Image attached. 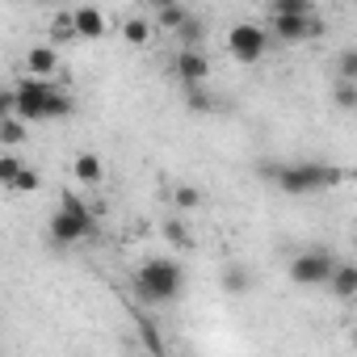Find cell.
Wrapping results in <instances>:
<instances>
[{
    "label": "cell",
    "mask_w": 357,
    "mask_h": 357,
    "mask_svg": "<svg viewBox=\"0 0 357 357\" xmlns=\"http://www.w3.org/2000/svg\"><path fill=\"white\" fill-rule=\"evenodd\" d=\"M261 176L286 194V198H311V194H328L344 181V172L324 164V160H294V164H261Z\"/></svg>",
    "instance_id": "1"
},
{
    "label": "cell",
    "mask_w": 357,
    "mask_h": 357,
    "mask_svg": "<svg viewBox=\"0 0 357 357\" xmlns=\"http://www.w3.org/2000/svg\"><path fill=\"white\" fill-rule=\"evenodd\" d=\"M13 109L26 122H55V118L72 114V97L51 76H30V80L13 84Z\"/></svg>",
    "instance_id": "2"
},
{
    "label": "cell",
    "mask_w": 357,
    "mask_h": 357,
    "mask_svg": "<svg viewBox=\"0 0 357 357\" xmlns=\"http://www.w3.org/2000/svg\"><path fill=\"white\" fill-rule=\"evenodd\" d=\"M135 298L147 303V307H160V303H172V298H181L185 290V269L176 265L172 257H151L135 269Z\"/></svg>",
    "instance_id": "3"
},
{
    "label": "cell",
    "mask_w": 357,
    "mask_h": 357,
    "mask_svg": "<svg viewBox=\"0 0 357 357\" xmlns=\"http://www.w3.org/2000/svg\"><path fill=\"white\" fill-rule=\"evenodd\" d=\"M89 236H93V211L84 206L80 194L63 190L59 194V211L51 215V240L55 244H80Z\"/></svg>",
    "instance_id": "4"
},
{
    "label": "cell",
    "mask_w": 357,
    "mask_h": 357,
    "mask_svg": "<svg viewBox=\"0 0 357 357\" xmlns=\"http://www.w3.org/2000/svg\"><path fill=\"white\" fill-rule=\"evenodd\" d=\"M336 257L328 248H303L290 257V282L294 286H328L332 273H336Z\"/></svg>",
    "instance_id": "5"
},
{
    "label": "cell",
    "mask_w": 357,
    "mask_h": 357,
    "mask_svg": "<svg viewBox=\"0 0 357 357\" xmlns=\"http://www.w3.org/2000/svg\"><path fill=\"white\" fill-rule=\"evenodd\" d=\"M227 51H231L240 63H261V59L269 55V34H265L257 22H240V26H231V34H227Z\"/></svg>",
    "instance_id": "6"
},
{
    "label": "cell",
    "mask_w": 357,
    "mask_h": 357,
    "mask_svg": "<svg viewBox=\"0 0 357 357\" xmlns=\"http://www.w3.org/2000/svg\"><path fill=\"white\" fill-rule=\"evenodd\" d=\"M269 30H273L278 43H307V38L324 34V26H319L315 13H273L269 17Z\"/></svg>",
    "instance_id": "7"
},
{
    "label": "cell",
    "mask_w": 357,
    "mask_h": 357,
    "mask_svg": "<svg viewBox=\"0 0 357 357\" xmlns=\"http://www.w3.org/2000/svg\"><path fill=\"white\" fill-rule=\"evenodd\" d=\"M172 72H176V80H181V84H206L211 80V59L202 55V47H185L181 55H176Z\"/></svg>",
    "instance_id": "8"
},
{
    "label": "cell",
    "mask_w": 357,
    "mask_h": 357,
    "mask_svg": "<svg viewBox=\"0 0 357 357\" xmlns=\"http://www.w3.org/2000/svg\"><path fill=\"white\" fill-rule=\"evenodd\" d=\"M72 172H76V181H80V185H101V176H105L101 155H93V151H80L76 164H72Z\"/></svg>",
    "instance_id": "9"
},
{
    "label": "cell",
    "mask_w": 357,
    "mask_h": 357,
    "mask_svg": "<svg viewBox=\"0 0 357 357\" xmlns=\"http://www.w3.org/2000/svg\"><path fill=\"white\" fill-rule=\"evenodd\" d=\"M26 68H30V76H51V72L59 68V55H55V47H30V55H26Z\"/></svg>",
    "instance_id": "10"
},
{
    "label": "cell",
    "mask_w": 357,
    "mask_h": 357,
    "mask_svg": "<svg viewBox=\"0 0 357 357\" xmlns=\"http://www.w3.org/2000/svg\"><path fill=\"white\" fill-rule=\"evenodd\" d=\"M328 290H332L336 298H357V265H336Z\"/></svg>",
    "instance_id": "11"
},
{
    "label": "cell",
    "mask_w": 357,
    "mask_h": 357,
    "mask_svg": "<svg viewBox=\"0 0 357 357\" xmlns=\"http://www.w3.org/2000/svg\"><path fill=\"white\" fill-rule=\"evenodd\" d=\"M76 30H80V38H101V34H105V17H101V9H93V5L76 9Z\"/></svg>",
    "instance_id": "12"
},
{
    "label": "cell",
    "mask_w": 357,
    "mask_h": 357,
    "mask_svg": "<svg viewBox=\"0 0 357 357\" xmlns=\"http://www.w3.org/2000/svg\"><path fill=\"white\" fill-rule=\"evenodd\" d=\"M219 282H223L227 294H248V290H252V273H248L244 265H223V278H219Z\"/></svg>",
    "instance_id": "13"
},
{
    "label": "cell",
    "mask_w": 357,
    "mask_h": 357,
    "mask_svg": "<svg viewBox=\"0 0 357 357\" xmlns=\"http://www.w3.org/2000/svg\"><path fill=\"white\" fill-rule=\"evenodd\" d=\"M22 122H26L22 114H5V118H0V143H5V147H17L26 139V126Z\"/></svg>",
    "instance_id": "14"
},
{
    "label": "cell",
    "mask_w": 357,
    "mask_h": 357,
    "mask_svg": "<svg viewBox=\"0 0 357 357\" xmlns=\"http://www.w3.org/2000/svg\"><path fill=\"white\" fill-rule=\"evenodd\" d=\"M332 105L336 109H357V80H340L332 84Z\"/></svg>",
    "instance_id": "15"
},
{
    "label": "cell",
    "mask_w": 357,
    "mask_h": 357,
    "mask_svg": "<svg viewBox=\"0 0 357 357\" xmlns=\"http://www.w3.org/2000/svg\"><path fill=\"white\" fill-rule=\"evenodd\" d=\"M185 105L194 114H211L215 109V97L206 93V84H185Z\"/></svg>",
    "instance_id": "16"
},
{
    "label": "cell",
    "mask_w": 357,
    "mask_h": 357,
    "mask_svg": "<svg viewBox=\"0 0 357 357\" xmlns=\"http://www.w3.org/2000/svg\"><path fill=\"white\" fill-rule=\"evenodd\" d=\"M51 38H55V43H72V38H80V30H76V13H59L55 26H51Z\"/></svg>",
    "instance_id": "17"
},
{
    "label": "cell",
    "mask_w": 357,
    "mask_h": 357,
    "mask_svg": "<svg viewBox=\"0 0 357 357\" xmlns=\"http://www.w3.org/2000/svg\"><path fill=\"white\" fill-rule=\"evenodd\" d=\"M176 34H181L185 38V47H202V38H206V22H198L194 13L181 22V30H176Z\"/></svg>",
    "instance_id": "18"
},
{
    "label": "cell",
    "mask_w": 357,
    "mask_h": 357,
    "mask_svg": "<svg viewBox=\"0 0 357 357\" xmlns=\"http://www.w3.org/2000/svg\"><path fill=\"white\" fill-rule=\"evenodd\" d=\"M336 76L340 80H357V47H344L336 55Z\"/></svg>",
    "instance_id": "19"
},
{
    "label": "cell",
    "mask_w": 357,
    "mask_h": 357,
    "mask_svg": "<svg viewBox=\"0 0 357 357\" xmlns=\"http://www.w3.org/2000/svg\"><path fill=\"white\" fill-rule=\"evenodd\" d=\"M172 202L181 206V211H198V206H202V190H194V185H176V190H172Z\"/></svg>",
    "instance_id": "20"
},
{
    "label": "cell",
    "mask_w": 357,
    "mask_h": 357,
    "mask_svg": "<svg viewBox=\"0 0 357 357\" xmlns=\"http://www.w3.org/2000/svg\"><path fill=\"white\" fill-rule=\"evenodd\" d=\"M185 17H190V13H185L181 5H168V9H160V13H155V22H160L164 30H181V22H185Z\"/></svg>",
    "instance_id": "21"
},
{
    "label": "cell",
    "mask_w": 357,
    "mask_h": 357,
    "mask_svg": "<svg viewBox=\"0 0 357 357\" xmlns=\"http://www.w3.org/2000/svg\"><path fill=\"white\" fill-rule=\"evenodd\" d=\"M122 38H126V43H135V47H143V43L151 38V26L135 17V22H126V26H122Z\"/></svg>",
    "instance_id": "22"
},
{
    "label": "cell",
    "mask_w": 357,
    "mask_h": 357,
    "mask_svg": "<svg viewBox=\"0 0 357 357\" xmlns=\"http://www.w3.org/2000/svg\"><path fill=\"white\" fill-rule=\"evenodd\" d=\"M273 13H315L311 0H269V17Z\"/></svg>",
    "instance_id": "23"
},
{
    "label": "cell",
    "mask_w": 357,
    "mask_h": 357,
    "mask_svg": "<svg viewBox=\"0 0 357 357\" xmlns=\"http://www.w3.org/2000/svg\"><path fill=\"white\" fill-rule=\"evenodd\" d=\"M22 168H26V164H22L17 155H0V181H5V185H13L17 176H22Z\"/></svg>",
    "instance_id": "24"
},
{
    "label": "cell",
    "mask_w": 357,
    "mask_h": 357,
    "mask_svg": "<svg viewBox=\"0 0 357 357\" xmlns=\"http://www.w3.org/2000/svg\"><path fill=\"white\" fill-rule=\"evenodd\" d=\"M139 336H143V344H147L151 353H164V340H160V332H155L151 319H139Z\"/></svg>",
    "instance_id": "25"
},
{
    "label": "cell",
    "mask_w": 357,
    "mask_h": 357,
    "mask_svg": "<svg viewBox=\"0 0 357 357\" xmlns=\"http://www.w3.org/2000/svg\"><path fill=\"white\" fill-rule=\"evenodd\" d=\"M43 185V176L34 172V168H22V176H17V181L9 185V190H17V194H30V190H38Z\"/></svg>",
    "instance_id": "26"
},
{
    "label": "cell",
    "mask_w": 357,
    "mask_h": 357,
    "mask_svg": "<svg viewBox=\"0 0 357 357\" xmlns=\"http://www.w3.org/2000/svg\"><path fill=\"white\" fill-rule=\"evenodd\" d=\"M164 236H168L172 244H185V227H181V223H164Z\"/></svg>",
    "instance_id": "27"
},
{
    "label": "cell",
    "mask_w": 357,
    "mask_h": 357,
    "mask_svg": "<svg viewBox=\"0 0 357 357\" xmlns=\"http://www.w3.org/2000/svg\"><path fill=\"white\" fill-rule=\"evenodd\" d=\"M168 5H176V0H151V9L160 13V9H168Z\"/></svg>",
    "instance_id": "28"
},
{
    "label": "cell",
    "mask_w": 357,
    "mask_h": 357,
    "mask_svg": "<svg viewBox=\"0 0 357 357\" xmlns=\"http://www.w3.org/2000/svg\"><path fill=\"white\" fill-rule=\"evenodd\" d=\"M34 5H59V0H34Z\"/></svg>",
    "instance_id": "29"
},
{
    "label": "cell",
    "mask_w": 357,
    "mask_h": 357,
    "mask_svg": "<svg viewBox=\"0 0 357 357\" xmlns=\"http://www.w3.org/2000/svg\"><path fill=\"white\" fill-rule=\"evenodd\" d=\"M353 244H357V231H353Z\"/></svg>",
    "instance_id": "30"
}]
</instances>
